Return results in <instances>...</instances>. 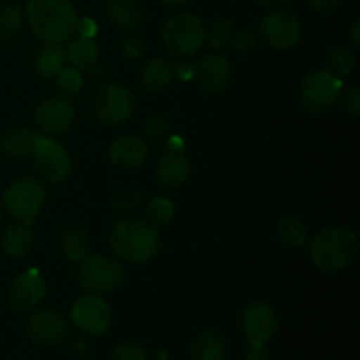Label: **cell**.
<instances>
[{"instance_id": "cell-40", "label": "cell", "mask_w": 360, "mask_h": 360, "mask_svg": "<svg viewBox=\"0 0 360 360\" xmlns=\"http://www.w3.org/2000/svg\"><path fill=\"white\" fill-rule=\"evenodd\" d=\"M306 2L316 13H333L340 7L341 0H306Z\"/></svg>"}, {"instance_id": "cell-19", "label": "cell", "mask_w": 360, "mask_h": 360, "mask_svg": "<svg viewBox=\"0 0 360 360\" xmlns=\"http://www.w3.org/2000/svg\"><path fill=\"white\" fill-rule=\"evenodd\" d=\"M32 246H34V234H32L30 225L25 221L11 224L0 238V248L7 257H13V259L27 257Z\"/></svg>"}, {"instance_id": "cell-30", "label": "cell", "mask_w": 360, "mask_h": 360, "mask_svg": "<svg viewBox=\"0 0 360 360\" xmlns=\"http://www.w3.org/2000/svg\"><path fill=\"white\" fill-rule=\"evenodd\" d=\"M23 21L25 14L20 7L14 6V4L2 7V11H0V42L13 41L21 32Z\"/></svg>"}, {"instance_id": "cell-37", "label": "cell", "mask_w": 360, "mask_h": 360, "mask_svg": "<svg viewBox=\"0 0 360 360\" xmlns=\"http://www.w3.org/2000/svg\"><path fill=\"white\" fill-rule=\"evenodd\" d=\"M144 199V193L141 190H130V192L122 193V195L116 199V206L118 210L123 211H132L136 210V206H139Z\"/></svg>"}, {"instance_id": "cell-21", "label": "cell", "mask_w": 360, "mask_h": 360, "mask_svg": "<svg viewBox=\"0 0 360 360\" xmlns=\"http://www.w3.org/2000/svg\"><path fill=\"white\" fill-rule=\"evenodd\" d=\"M141 84L150 94H158L171 84L174 65L165 58H150L141 69Z\"/></svg>"}, {"instance_id": "cell-41", "label": "cell", "mask_w": 360, "mask_h": 360, "mask_svg": "<svg viewBox=\"0 0 360 360\" xmlns=\"http://www.w3.org/2000/svg\"><path fill=\"white\" fill-rule=\"evenodd\" d=\"M243 360H269V352L266 345H252L250 343L248 350L245 352Z\"/></svg>"}, {"instance_id": "cell-18", "label": "cell", "mask_w": 360, "mask_h": 360, "mask_svg": "<svg viewBox=\"0 0 360 360\" xmlns=\"http://www.w3.org/2000/svg\"><path fill=\"white\" fill-rule=\"evenodd\" d=\"M150 157V146L144 137L122 136L112 141L109 148V160L120 169H137Z\"/></svg>"}, {"instance_id": "cell-8", "label": "cell", "mask_w": 360, "mask_h": 360, "mask_svg": "<svg viewBox=\"0 0 360 360\" xmlns=\"http://www.w3.org/2000/svg\"><path fill=\"white\" fill-rule=\"evenodd\" d=\"M343 91V81L330 70H313L302 79L299 101L304 111L320 115L333 108Z\"/></svg>"}, {"instance_id": "cell-34", "label": "cell", "mask_w": 360, "mask_h": 360, "mask_svg": "<svg viewBox=\"0 0 360 360\" xmlns=\"http://www.w3.org/2000/svg\"><path fill=\"white\" fill-rule=\"evenodd\" d=\"M112 360H150V354L141 343L122 341L112 350Z\"/></svg>"}, {"instance_id": "cell-20", "label": "cell", "mask_w": 360, "mask_h": 360, "mask_svg": "<svg viewBox=\"0 0 360 360\" xmlns=\"http://www.w3.org/2000/svg\"><path fill=\"white\" fill-rule=\"evenodd\" d=\"M105 14L120 30H134L143 21V7L139 0H108Z\"/></svg>"}, {"instance_id": "cell-23", "label": "cell", "mask_w": 360, "mask_h": 360, "mask_svg": "<svg viewBox=\"0 0 360 360\" xmlns=\"http://www.w3.org/2000/svg\"><path fill=\"white\" fill-rule=\"evenodd\" d=\"M190 355L192 360H225L227 343L217 330H204L193 341Z\"/></svg>"}, {"instance_id": "cell-9", "label": "cell", "mask_w": 360, "mask_h": 360, "mask_svg": "<svg viewBox=\"0 0 360 360\" xmlns=\"http://www.w3.org/2000/svg\"><path fill=\"white\" fill-rule=\"evenodd\" d=\"M134 111H136V95L118 83L102 88L94 102V116L97 123L111 129L129 122Z\"/></svg>"}, {"instance_id": "cell-25", "label": "cell", "mask_w": 360, "mask_h": 360, "mask_svg": "<svg viewBox=\"0 0 360 360\" xmlns=\"http://www.w3.org/2000/svg\"><path fill=\"white\" fill-rule=\"evenodd\" d=\"M65 49L58 44H46L35 55L34 69L44 79H55L60 70L65 67Z\"/></svg>"}, {"instance_id": "cell-42", "label": "cell", "mask_w": 360, "mask_h": 360, "mask_svg": "<svg viewBox=\"0 0 360 360\" xmlns=\"http://www.w3.org/2000/svg\"><path fill=\"white\" fill-rule=\"evenodd\" d=\"M70 350L74 352L76 355H84L88 352V343L83 336L74 338L72 343H70Z\"/></svg>"}, {"instance_id": "cell-3", "label": "cell", "mask_w": 360, "mask_h": 360, "mask_svg": "<svg viewBox=\"0 0 360 360\" xmlns=\"http://www.w3.org/2000/svg\"><path fill=\"white\" fill-rule=\"evenodd\" d=\"M309 257L320 271H340L352 266L359 255V238L354 231L343 227L323 229L308 245Z\"/></svg>"}, {"instance_id": "cell-33", "label": "cell", "mask_w": 360, "mask_h": 360, "mask_svg": "<svg viewBox=\"0 0 360 360\" xmlns=\"http://www.w3.org/2000/svg\"><path fill=\"white\" fill-rule=\"evenodd\" d=\"M171 130V122H169L167 116L164 115H151L150 118L144 123V139L146 141H160Z\"/></svg>"}, {"instance_id": "cell-38", "label": "cell", "mask_w": 360, "mask_h": 360, "mask_svg": "<svg viewBox=\"0 0 360 360\" xmlns=\"http://www.w3.org/2000/svg\"><path fill=\"white\" fill-rule=\"evenodd\" d=\"M122 49H123V53H125V56H129V58H139L144 51L143 39L136 34L127 35V37L123 39Z\"/></svg>"}, {"instance_id": "cell-27", "label": "cell", "mask_w": 360, "mask_h": 360, "mask_svg": "<svg viewBox=\"0 0 360 360\" xmlns=\"http://www.w3.org/2000/svg\"><path fill=\"white\" fill-rule=\"evenodd\" d=\"M276 238L287 248H301L308 241L304 221L294 214H285L276 225Z\"/></svg>"}, {"instance_id": "cell-1", "label": "cell", "mask_w": 360, "mask_h": 360, "mask_svg": "<svg viewBox=\"0 0 360 360\" xmlns=\"http://www.w3.org/2000/svg\"><path fill=\"white\" fill-rule=\"evenodd\" d=\"M25 18L44 44L62 46L76 35L77 11L70 0H28Z\"/></svg>"}, {"instance_id": "cell-11", "label": "cell", "mask_w": 360, "mask_h": 360, "mask_svg": "<svg viewBox=\"0 0 360 360\" xmlns=\"http://www.w3.org/2000/svg\"><path fill=\"white\" fill-rule=\"evenodd\" d=\"M260 34L271 48L290 49L301 41L302 28L295 14H292L290 11L276 9L262 18Z\"/></svg>"}, {"instance_id": "cell-16", "label": "cell", "mask_w": 360, "mask_h": 360, "mask_svg": "<svg viewBox=\"0 0 360 360\" xmlns=\"http://www.w3.org/2000/svg\"><path fill=\"white\" fill-rule=\"evenodd\" d=\"M27 333L34 343L42 347H55L69 336V323L53 309H42L28 319Z\"/></svg>"}, {"instance_id": "cell-17", "label": "cell", "mask_w": 360, "mask_h": 360, "mask_svg": "<svg viewBox=\"0 0 360 360\" xmlns=\"http://www.w3.org/2000/svg\"><path fill=\"white\" fill-rule=\"evenodd\" d=\"M193 76L202 91L211 95L220 94L231 83V63L220 53H206L197 65H193Z\"/></svg>"}, {"instance_id": "cell-32", "label": "cell", "mask_w": 360, "mask_h": 360, "mask_svg": "<svg viewBox=\"0 0 360 360\" xmlns=\"http://www.w3.org/2000/svg\"><path fill=\"white\" fill-rule=\"evenodd\" d=\"M55 84L62 95H74L83 88V74L74 67H63L55 77Z\"/></svg>"}, {"instance_id": "cell-14", "label": "cell", "mask_w": 360, "mask_h": 360, "mask_svg": "<svg viewBox=\"0 0 360 360\" xmlns=\"http://www.w3.org/2000/svg\"><path fill=\"white\" fill-rule=\"evenodd\" d=\"M76 105L67 95L49 97L35 109V123L48 136H60L72 127Z\"/></svg>"}, {"instance_id": "cell-47", "label": "cell", "mask_w": 360, "mask_h": 360, "mask_svg": "<svg viewBox=\"0 0 360 360\" xmlns=\"http://www.w3.org/2000/svg\"><path fill=\"white\" fill-rule=\"evenodd\" d=\"M0 225H2V210H0Z\"/></svg>"}, {"instance_id": "cell-24", "label": "cell", "mask_w": 360, "mask_h": 360, "mask_svg": "<svg viewBox=\"0 0 360 360\" xmlns=\"http://www.w3.org/2000/svg\"><path fill=\"white\" fill-rule=\"evenodd\" d=\"M35 134L28 129H11L0 137V151L9 158H25L32 155Z\"/></svg>"}, {"instance_id": "cell-46", "label": "cell", "mask_w": 360, "mask_h": 360, "mask_svg": "<svg viewBox=\"0 0 360 360\" xmlns=\"http://www.w3.org/2000/svg\"><path fill=\"white\" fill-rule=\"evenodd\" d=\"M162 2L167 4V6L178 7V6H185V4H188L190 0H162Z\"/></svg>"}, {"instance_id": "cell-22", "label": "cell", "mask_w": 360, "mask_h": 360, "mask_svg": "<svg viewBox=\"0 0 360 360\" xmlns=\"http://www.w3.org/2000/svg\"><path fill=\"white\" fill-rule=\"evenodd\" d=\"M65 60L77 70H90L98 62V44L94 39L72 37L67 41Z\"/></svg>"}, {"instance_id": "cell-13", "label": "cell", "mask_w": 360, "mask_h": 360, "mask_svg": "<svg viewBox=\"0 0 360 360\" xmlns=\"http://www.w3.org/2000/svg\"><path fill=\"white\" fill-rule=\"evenodd\" d=\"M278 323V315L269 302H252L241 315V330L252 345H266L273 340Z\"/></svg>"}, {"instance_id": "cell-6", "label": "cell", "mask_w": 360, "mask_h": 360, "mask_svg": "<svg viewBox=\"0 0 360 360\" xmlns=\"http://www.w3.org/2000/svg\"><path fill=\"white\" fill-rule=\"evenodd\" d=\"M46 190L35 178H18L9 183L2 193V204L7 213L16 220L32 225L42 211Z\"/></svg>"}, {"instance_id": "cell-31", "label": "cell", "mask_w": 360, "mask_h": 360, "mask_svg": "<svg viewBox=\"0 0 360 360\" xmlns=\"http://www.w3.org/2000/svg\"><path fill=\"white\" fill-rule=\"evenodd\" d=\"M146 217L153 227H165L174 218V206L165 197H155L148 202Z\"/></svg>"}, {"instance_id": "cell-26", "label": "cell", "mask_w": 360, "mask_h": 360, "mask_svg": "<svg viewBox=\"0 0 360 360\" xmlns=\"http://www.w3.org/2000/svg\"><path fill=\"white\" fill-rule=\"evenodd\" d=\"M88 248H90V238L83 227L70 225L63 231L60 250L65 259H69L70 262H81L88 255Z\"/></svg>"}, {"instance_id": "cell-43", "label": "cell", "mask_w": 360, "mask_h": 360, "mask_svg": "<svg viewBox=\"0 0 360 360\" xmlns=\"http://www.w3.org/2000/svg\"><path fill=\"white\" fill-rule=\"evenodd\" d=\"M174 74L179 79L188 81L190 77H193V65H190V63H181V65H178V69H174Z\"/></svg>"}, {"instance_id": "cell-28", "label": "cell", "mask_w": 360, "mask_h": 360, "mask_svg": "<svg viewBox=\"0 0 360 360\" xmlns=\"http://www.w3.org/2000/svg\"><path fill=\"white\" fill-rule=\"evenodd\" d=\"M327 65H329V70L334 76L343 79V77L350 76L354 72L355 65H357V58H355V53L348 46L338 44L327 53Z\"/></svg>"}, {"instance_id": "cell-45", "label": "cell", "mask_w": 360, "mask_h": 360, "mask_svg": "<svg viewBox=\"0 0 360 360\" xmlns=\"http://www.w3.org/2000/svg\"><path fill=\"white\" fill-rule=\"evenodd\" d=\"M259 6H264V7H278L281 6V4H285L287 0H255Z\"/></svg>"}, {"instance_id": "cell-7", "label": "cell", "mask_w": 360, "mask_h": 360, "mask_svg": "<svg viewBox=\"0 0 360 360\" xmlns=\"http://www.w3.org/2000/svg\"><path fill=\"white\" fill-rule=\"evenodd\" d=\"M32 157H34V167L39 178L51 185L65 181L72 172V158L67 148L48 134L35 136Z\"/></svg>"}, {"instance_id": "cell-10", "label": "cell", "mask_w": 360, "mask_h": 360, "mask_svg": "<svg viewBox=\"0 0 360 360\" xmlns=\"http://www.w3.org/2000/svg\"><path fill=\"white\" fill-rule=\"evenodd\" d=\"M70 320L88 336H104L112 326V309L102 297L94 294L76 299L70 306Z\"/></svg>"}, {"instance_id": "cell-44", "label": "cell", "mask_w": 360, "mask_h": 360, "mask_svg": "<svg viewBox=\"0 0 360 360\" xmlns=\"http://www.w3.org/2000/svg\"><path fill=\"white\" fill-rule=\"evenodd\" d=\"M359 30H360V20H355V23H354V28H352V41H354V44L357 46H360V34H359Z\"/></svg>"}, {"instance_id": "cell-35", "label": "cell", "mask_w": 360, "mask_h": 360, "mask_svg": "<svg viewBox=\"0 0 360 360\" xmlns=\"http://www.w3.org/2000/svg\"><path fill=\"white\" fill-rule=\"evenodd\" d=\"M257 41H259V35L252 27L241 28V30L234 32V35H232V44L239 51H250V49L255 48Z\"/></svg>"}, {"instance_id": "cell-29", "label": "cell", "mask_w": 360, "mask_h": 360, "mask_svg": "<svg viewBox=\"0 0 360 360\" xmlns=\"http://www.w3.org/2000/svg\"><path fill=\"white\" fill-rule=\"evenodd\" d=\"M234 32V21L231 18H217L206 27V42L213 49L220 51L231 44Z\"/></svg>"}, {"instance_id": "cell-15", "label": "cell", "mask_w": 360, "mask_h": 360, "mask_svg": "<svg viewBox=\"0 0 360 360\" xmlns=\"http://www.w3.org/2000/svg\"><path fill=\"white\" fill-rule=\"evenodd\" d=\"M46 297V281L41 273L35 269H28L18 274L9 285L7 301L16 311H32L37 308Z\"/></svg>"}, {"instance_id": "cell-36", "label": "cell", "mask_w": 360, "mask_h": 360, "mask_svg": "<svg viewBox=\"0 0 360 360\" xmlns=\"http://www.w3.org/2000/svg\"><path fill=\"white\" fill-rule=\"evenodd\" d=\"M343 98L345 111L352 116V118H357L360 115V90L359 88H348L347 91H341L340 95Z\"/></svg>"}, {"instance_id": "cell-4", "label": "cell", "mask_w": 360, "mask_h": 360, "mask_svg": "<svg viewBox=\"0 0 360 360\" xmlns=\"http://www.w3.org/2000/svg\"><path fill=\"white\" fill-rule=\"evenodd\" d=\"M162 42L167 53L178 58L192 56L206 42V25L192 13L174 14L162 28Z\"/></svg>"}, {"instance_id": "cell-2", "label": "cell", "mask_w": 360, "mask_h": 360, "mask_svg": "<svg viewBox=\"0 0 360 360\" xmlns=\"http://www.w3.org/2000/svg\"><path fill=\"white\" fill-rule=\"evenodd\" d=\"M109 246L123 262L143 264L162 250V238L157 227L146 221L123 218L109 231Z\"/></svg>"}, {"instance_id": "cell-39", "label": "cell", "mask_w": 360, "mask_h": 360, "mask_svg": "<svg viewBox=\"0 0 360 360\" xmlns=\"http://www.w3.org/2000/svg\"><path fill=\"white\" fill-rule=\"evenodd\" d=\"M76 34H79L77 37L94 39L95 34H97V23L90 18H81V20H77Z\"/></svg>"}, {"instance_id": "cell-5", "label": "cell", "mask_w": 360, "mask_h": 360, "mask_svg": "<svg viewBox=\"0 0 360 360\" xmlns=\"http://www.w3.org/2000/svg\"><path fill=\"white\" fill-rule=\"evenodd\" d=\"M125 271L116 259L108 255H86L77 267L76 280L81 288L94 295L115 292L123 283Z\"/></svg>"}, {"instance_id": "cell-12", "label": "cell", "mask_w": 360, "mask_h": 360, "mask_svg": "<svg viewBox=\"0 0 360 360\" xmlns=\"http://www.w3.org/2000/svg\"><path fill=\"white\" fill-rule=\"evenodd\" d=\"M190 176V162L185 155V144L181 137H172L165 144V150L158 157L157 178L165 188H179Z\"/></svg>"}]
</instances>
